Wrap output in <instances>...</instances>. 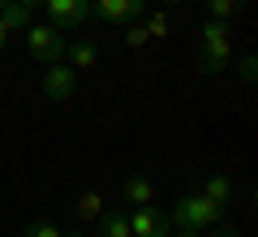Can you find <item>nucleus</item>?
Wrapping results in <instances>:
<instances>
[{"mask_svg": "<svg viewBox=\"0 0 258 237\" xmlns=\"http://www.w3.org/2000/svg\"><path fill=\"white\" fill-rule=\"evenodd\" d=\"M203 194H207L211 203H220V207H228V203H232V177H228V173H211V177L203 181Z\"/></svg>", "mask_w": 258, "mask_h": 237, "instance_id": "10", "label": "nucleus"}, {"mask_svg": "<svg viewBox=\"0 0 258 237\" xmlns=\"http://www.w3.org/2000/svg\"><path fill=\"white\" fill-rule=\"evenodd\" d=\"M207 5H211V18H220V22H228L232 13H237L241 5H245V0H207Z\"/></svg>", "mask_w": 258, "mask_h": 237, "instance_id": "15", "label": "nucleus"}, {"mask_svg": "<svg viewBox=\"0 0 258 237\" xmlns=\"http://www.w3.org/2000/svg\"><path fill=\"white\" fill-rule=\"evenodd\" d=\"M215 237H237V233H232V228H224V233H215Z\"/></svg>", "mask_w": 258, "mask_h": 237, "instance_id": "22", "label": "nucleus"}, {"mask_svg": "<svg viewBox=\"0 0 258 237\" xmlns=\"http://www.w3.org/2000/svg\"><path fill=\"white\" fill-rule=\"evenodd\" d=\"M120 199H125L129 207H151V203H155V185H151V177L129 173L125 185H120Z\"/></svg>", "mask_w": 258, "mask_h": 237, "instance_id": "8", "label": "nucleus"}, {"mask_svg": "<svg viewBox=\"0 0 258 237\" xmlns=\"http://www.w3.org/2000/svg\"><path fill=\"white\" fill-rule=\"evenodd\" d=\"M254 69H258V61L245 56V61H241V82H254Z\"/></svg>", "mask_w": 258, "mask_h": 237, "instance_id": "18", "label": "nucleus"}, {"mask_svg": "<svg viewBox=\"0 0 258 237\" xmlns=\"http://www.w3.org/2000/svg\"><path fill=\"white\" fill-rule=\"evenodd\" d=\"M26 48H30V56H35L39 65H56V61H64L69 39H64L60 26L43 22V26H26Z\"/></svg>", "mask_w": 258, "mask_h": 237, "instance_id": "3", "label": "nucleus"}, {"mask_svg": "<svg viewBox=\"0 0 258 237\" xmlns=\"http://www.w3.org/2000/svg\"><path fill=\"white\" fill-rule=\"evenodd\" d=\"M74 91H78V69H69L64 61L47 65V73H43V95L47 100L64 104V100H74Z\"/></svg>", "mask_w": 258, "mask_h": 237, "instance_id": "4", "label": "nucleus"}, {"mask_svg": "<svg viewBox=\"0 0 258 237\" xmlns=\"http://www.w3.org/2000/svg\"><path fill=\"white\" fill-rule=\"evenodd\" d=\"M0 5H5V0H0Z\"/></svg>", "mask_w": 258, "mask_h": 237, "instance_id": "24", "label": "nucleus"}, {"mask_svg": "<svg viewBox=\"0 0 258 237\" xmlns=\"http://www.w3.org/2000/svg\"><path fill=\"white\" fill-rule=\"evenodd\" d=\"M18 5H26V9H35V5H43V0H18Z\"/></svg>", "mask_w": 258, "mask_h": 237, "instance_id": "20", "label": "nucleus"}, {"mask_svg": "<svg viewBox=\"0 0 258 237\" xmlns=\"http://www.w3.org/2000/svg\"><path fill=\"white\" fill-rule=\"evenodd\" d=\"M9 35H13V30L5 26V22H0V52H5V43H9Z\"/></svg>", "mask_w": 258, "mask_h": 237, "instance_id": "19", "label": "nucleus"}, {"mask_svg": "<svg viewBox=\"0 0 258 237\" xmlns=\"http://www.w3.org/2000/svg\"><path fill=\"white\" fill-rule=\"evenodd\" d=\"M147 30H151V39H168V18H164V13H151Z\"/></svg>", "mask_w": 258, "mask_h": 237, "instance_id": "17", "label": "nucleus"}, {"mask_svg": "<svg viewBox=\"0 0 258 237\" xmlns=\"http://www.w3.org/2000/svg\"><path fill=\"white\" fill-rule=\"evenodd\" d=\"M164 5H185V0H164Z\"/></svg>", "mask_w": 258, "mask_h": 237, "instance_id": "23", "label": "nucleus"}, {"mask_svg": "<svg viewBox=\"0 0 258 237\" xmlns=\"http://www.w3.org/2000/svg\"><path fill=\"white\" fill-rule=\"evenodd\" d=\"M129 228H134V237H168L172 233V220L159 216L155 207H134L129 211Z\"/></svg>", "mask_w": 258, "mask_h": 237, "instance_id": "7", "label": "nucleus"}, {"mask_svg": "<svg viewBox=\"0 0 258 237\" xmlns=\"http://www.w3.org/2000/svg\"><path fill=\"white\" fill-rule=\"evenodd\" d=\"M125 43H129V48H147V43H151V30H147V26H138V22H129Z\"/></svg>", "mask_w": 258, "mask_h": 237, "instance_id": "16", "label": "nucleus"}, {"mask_svg": "<svg viewBox=\"0 0 258 237\" xmlns=\"http://www.w3.org/2000/svg\"><path fill=\"white\" fill-rule=\"evenodd\" d=\"M181 237H198V228H181Z\"/></svg>", "mask_w": 258, "mask_h": 237, "instance_id": "21", "label": "nucleus"}, {"mask_svg": "<svg viewBox=\"0 0 258 237\" xmlns=\"http://www.w3.org/2000/svg\"><path fill=\"white\" fill-rule=\"evenodd\" d=\"M0 22H5L9 30H26L30 26V9L18 5V0H5V5H0Z\"/></svg>", "mask_w": 258, "mask_h": 237, "instance_id": "12", "label": "nucleus"}, {"mask_svg": "<svg viewBox=\"0 0 258 237\" xmlns=\"http://www.w3.org/2000/svg\"><path fill=\"white\" fill-rule=\"evenodd\" d=\"M43 9H47V18H52V26L74 30V26H82V22L91 18V0H43Z\"/></svg>", "mask_w": 258, "mask_h": 237, "instance_id": "5", "label": "nucleus"}, {"mask_svg": "<svg viewBox=\"0 0 258 237\" xmlns=\"http://www.w3.org/2000/svg\"><path fill=\"white\" fill-rule=\"evenodd\" d=\"M26 237H64L56 220H30L26 224Z\"/></svg>", "mask_w": 258, "mask_h": 237, "instance_id": "14", "label": "nucleus"}, {"mask_svg": "<svg viewBox=\"0 0 258 237\" xmlns=\"http://www.w3.org/2000/svg\"><path fill=\"white\" fill-rule=\"evenodd\" d=\"M91 13H99V22L108 26H120L147 13V0H91Z\"/></svg>", "mask_w": 258, "mask_h": 237, "instance_id": "6", "label": "nucleus"}, {"mask_svg": "<svg viewBox=\"0 0 258 237\" xmlns=\"http://www.w3.org/2000/svg\"><path fill=\"white\" fill-rule=\"evenodd\" d=\"M172 224H181V228H211V224H220L224 220V207L220 203H211L207 194H185V199H176L172 203Z\"/></svg>", "mask_w": 258, "mask_h": 237, "instance_id": "2", "label": "nucleus"}, {"mask_svg": "<svg viewBox=\"0 0 258 237\" xmlns=\"http://www.w3.org/2000/svg\"><path fill=\"white\" fill-rule=\"evenodd\" d=\"M64 56H69V69H78V73H86V69L99 65V48H95V39H74V43L64 48Z\"/></svg>", "mask_w": 258, "mask_h": 237, "instance_id": "9", "label": "nucleus"}, {"mask_svg": "<svg viewBox=\"0 0 258 237\" xmlns=\"http://www.w3.org/2000/svg\"><path fill=\"white\" fill-rule=\"evenodd\" d=\"M198 52H203V73L207 78H220L224 69H228V61H232V30H228V22H220V18H211L203 30H198Z\"/></svg>", "mask_w": 258, "mask_h": 237, "instance_id": "1", "label": "nucleus"}, {"mask_svg": "<svg viewBox=\"0 0 258 237\" xmlns=\"http://www.w3.org/2000/svg\"><path fill=\"white\" fill-rule=\"evenodd\" d=\"M99 237H134V228H129V211H103V216H99Z\"/></svg>", "mask_w": 258, "mask_h": 237, "instance_id": "11", "label": "nucleus"}, {"mask_svg": "<svg viewBox=\"0 0 258 237\" xmlns=\"http://www.w3.org/2000/svg\"><path fill=\"white\" fill-rule=\"evenodd\" d=\"M103 216V199L95 190H86L82 199H78V220H82V224H91V220H99Z\"/></svg>", "mask_w": 258, "mask_h": 237, "instance_id": "13", "label": "nucleus"}]
</instances>
